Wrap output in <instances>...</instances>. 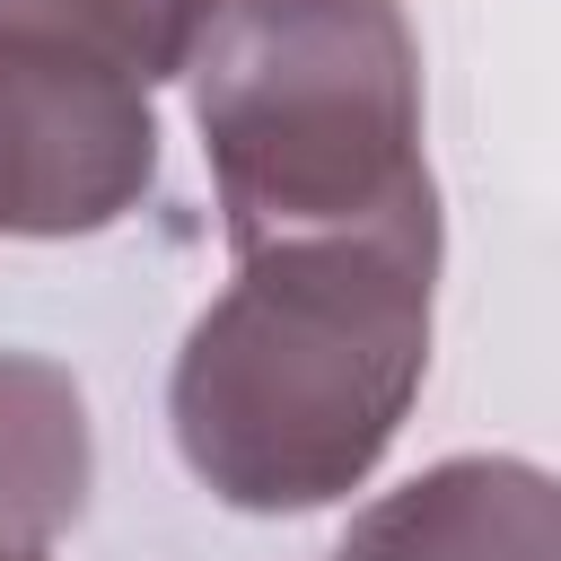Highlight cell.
Masks as SVG:
<instances>
[{
  "mask_svg": "<svg viewBox=\"0 0 561 561\" xmlns=\"http://www.w3.org/2000/svg\"><path fill=\"white\" fill-rule=\"evenodd\" d=\"M430 298L438 219L237 254L167 377L193 482L254 517L359 491L430 377Z\"/></svg>",
  "mask_w": 561,
  "mask_h": 561,
  "instance_id": "obj_1",
  "label": "cell"
},
{
  "mask_svg": "<svg viewBox=\"0 0 561 561\" xmlns=\"http://www.w3.org/2000/svg\"><path fill=\"white\" fill-rule=\"evenodd\" d=\"M184 88L237 254L438 219L403 0H219Z\"/></svg>",
  "mask_w": 561,
  "mask_h": 561,
  "instance_id": "obj_2",
  "label": "cell"
},
{
  "mask_svg": "<svg viewBox=\"0 0 561 561\" xmlns=\"http://www.w3.org/2000/svg\"><path fill=\"white\" fill-rule=\"evenodd\" d=\"M149 184V88L0 26V237H96Z\"/></svg>",
  "mask_w": 561,
  "mask_h": 561,
  "instance_id": "obj_3",
  "label": "cell"
},
{
  "mask_svg": "<svg viewBox=\"0 0 561 561\" xmlns=\"http://www.w3.org/2000/svg\"><path fill=\"white\" fill-rule=\"evenodd\" d=\"M333 561H561V491L526 456H447L368 500Z\"/></svg>",
  "mask_w": 561,
  "mask_h": 561,
  "instance_id": "obj_4",
  "label": "cell"
},
{
  "mask_svg": "<svg viewBox=\"0 0 561 561\" xmlns=\"http://www.w3.org/2000/svg\"><path fill=\"white\" fill-rule=\"evenodd\" d=\"M96 438L70 368L35 351H0V535H61L88 508Z\"/></svg>",
  "mask_w": 561,
  "mask_h": 561,
  "instance_id": "obj_5",
  "label": "cell"
},
{
  "mask_svg": "<svg viewBox=\"0 0 561 561\" xmlns=\"http://www.w3.org/2000/svg\"><path fill=\"white\" fill-rule=\"evenodd\" d=\"M210 9L219 0H0V26L44 35L131 88H149V79H184Z\"/></svg>",
  "mask_w": 561,
  "mask_h": 561,
  "instance_id": "obj_6",
  "label": "cell"
},
{
  "mask_svg": "<svg viewBox=\"0 0 561 561\" xmlns=\"http://www.w3.org/2000/svg\"><path fill=\"white\" fill-rule=\"evenodd\" d=\"M0 561H44V552H35L26 535H0Z\"/></svg>",
  "mask_w": 561,
  "mask_h": 561,
  "instance_id": "obj_7",
  "label": "cell"
}]
</instances>
